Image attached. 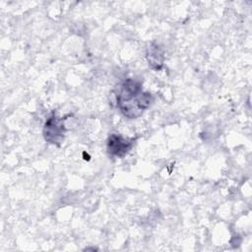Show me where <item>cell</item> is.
Listing matches in <instances>:
<instances>
[{"label": "cell", "instance_id": "obj_1", "mask_svg": "<svg viewBox=\"0 0 252 252\" xmlns=\"http://www.w3.org/2000/svg\"><path fill=\"white\" fill-rule=\"evenodd\" d=\"M120 112L129 119L138 118L153 102L151 93L144 92L142 84L135 79H127L120 86L116 94Z\"/></svg>", "mask_w": 252, "mask_h": 252}, {"label": "cell", "instance_id": "obj_2", "mask_svg": "<svg viewBox=\"0 0 252 252\" xmlns=\"http://www.w3.org/2000/svg\"><path fill=\"white\" fill-rule=\"evenodd\" d=\"M64 120L65 118L58 117L55 113H52L47 118L43 127V137L46 142L56 146L63 142L66 132Z\"/></svg>", "mask_w": 252, "mask_h": 252}, {"label": "cell", "instance_id": "obj_3", "mask_svg": "<svg viewBox=\"0 0 252 252\" xmlns=\"http://www.w3.org/2000/svg\"><path fill=\"white\" fill-rule=\"evenodd\" d=\"M134 142V139L124 138L118 134H111L107 139V153L110 157L122 158L131 151Z\"/></svg>", "mask_w": 252, "mask_h": 252}, {"label": "cell", "instance_id": "obj_4", "mask_svg": "<svg viewBox=\"0 0 252 252\" xmlns=\"http://www.w3.org/2000/svg\"><path fill=\"white\" fill-rule=\"evenodd\" d=\"M147 59L149 66L154 70H160L163 66L164 55L162 49L158 44H151L148 48Z\"/></svg>", "mask_w": 252, "mask_h": 252}]
</instances>
